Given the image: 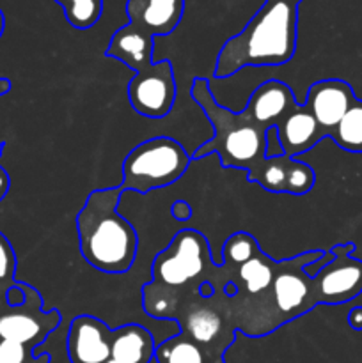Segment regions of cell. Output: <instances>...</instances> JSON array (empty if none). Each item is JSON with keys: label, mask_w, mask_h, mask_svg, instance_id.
I'll return each mask as SVG.
<instances>
[{"label": "cell", "mask_w": 362, "mask_h": 363, "mask_svg": "<svg viewBox=\"0 0 362 363\" xmlns=\"http://www.w3.org/2000/svg\"><path fill=\"white\" fill-rule=\"evenodd\" d=\"M155 337L141 325H124L112 330L110 358L121 363H151L155 360Z\"/></svg>", "instance_id": "cell-16"}, {"label": "cell", "mask_w": 362, "mask_h": 363, "mask_svg": "<svg viewBox=\"0 0 362 363\" xmlns=\"http://www.w3.org/2000/svg\"><path fill=\"white\" fill-rule=\"evenodd\" d=\"M298 6L293 0H265L236 35L227 39L215 62V78L233 77L248 66H283L297 52Z\"/></svg>", "instance_id": "cell-1"}, {"label": "cell", "mask_w": 362, "mask_h": 363, "mask_svg": "<svg viewBox=\"0 0 362 363\" xmlns=\"http://www.w3.org/2000/svg\"><path fill=\"white\" fill-rule=\"evenodd\" d=\"M208 268H215L208 240L194 229L180 230L169 247L153 262V284L165 289H177L199 279Z\"/></svg>", "instance_id": "cell-5"}, {"label": "cell", "mask_w": 362, "mask_h": 363, "mask_svg": "<svg viewBox=\"0 0 362 363\" xmlns=\"http://www.w3.org/2000/svg\"><path fill=\"white\" fill-rule=\"evenodd\" d=\"M293 2H297V4H302V2H304V0H293Z\"/></svg>", "instance_id": "cell-34"}, {"label": "cell", "mask_w": 362, "mask_h": 363, "mask_svg": "<svg viewBox=\"0 0 362 363\" xmlns=\"http://www.w3.org/2000/svg\"><path fill=\"white\" fill-rule=\"evenodd\" d=\"M185 13V0H128V23L149 35H169L176 30Z\"/></svg>", "instance_id": "cell-13"}, {"label": "cell", "mask_w": 362, "mask_h": 363, "mask_svg": "<svg viewBox=\"0 0 362 363\" xmlns=\"http://www.w3.org/2000/svg\"><path fill=\"white\" fill-rule=\"evenodd\" d=\"M4 300H6L7 307H20V305L23 303L25 293H23V289L18 286V282L6 291V296H4Z\"/></svg>", "instance_id": "cell-26"}, {"label": "cell", "mask_w": 362, "mask_h": 363, "mask_svg": "<svg viewBox=\"0 0 362 363\" xmlns=\"http://www.w3.org/2000/svg\"><path fill=\"white\" fill-rule=\"evenodd\" d=\"M156 363H212L204 351L183 332L165 342L158 344L155 350Z\"/></svg>", "instance_id": "cell-19"}, {"label": "cell", "mask_w": 362, "mask_h": 363, "mask_svg": "<svg viewBox=\"0 0 362 363\" xmlns=\"http://www.w3.org/2000/svg\"><path fill=\"white\" fill-rule=\"evenodd\" d=\"M105 363H121V362H117V360H114V358H109V360H106Z\"/></svg>", "instance_id": "cell-33"}, {"label": "cell", "mask_w": 362, "mask_h": 363, "mask_svg": "<svg viewBox=\"0 0 362 363\" xmlns=\"http://www.w3.org/2000/svg\"><path fill=\"white\" fill-rule=\"evenodd\" d=\"M4 28H6V18H4L2 9H0V38H2L4 34Z\"/></svg>", "instance_id": "cell-31"}, {"label": "cell", "mask_w": 362, "mask_h": 363, "mask_svg": "<svg viewBox=\"0 0 362 363\" xmlns=\"http://www.w3.org/2000/svg\"><path fill=\"white\" fill-rule=\"evenodd\" d=\"M355 101L357 96L348 82L339 78H327V80L314 82L309 87L304 105L329 137L330 131L341 123L344 113Z\"/></svg>", "instance_id": "cell-10"}, {"label": "cell", "mask_w": 362, "mask_h": 363, "mask_svg": "<svg viewBox=\"0 0 362 363\" xmlns=\"http://www.w3.org/2000/svg\"><path fill=\"white\" fill-rule=\"evenodd\" d=\"M334 259L311 279L312 303L343 305L362 293V261L355 259V243L336 245L330 248Z\"/></svg>", "instance_id": "cell-7"}, {"label": "cell", "mask_w": 362, "mask_h": 363, "mask_svg": "<svg viewBox=\"0 0 362 363\" xmlns=\"http://www.w3.org/2000/svg\"><path fill=\"white\" fill-rule=\"evenodd\" d=\"M23 289L25 301L20 307H7L0 314V339L25 344L31 350L43 344L46 337L59 328L60 312L57 308L43 311V296L31 284L18 282Z\"/></svg>", "instance_id": "cell-6"}, {"label": "cell", "mask_w": 362, "mask_h": 363, "mask_svg": "<svg viewBox=\"0 0 362 363\" xmlns=\"http://www.w3.org/2000/svg\"><path fill=\"white\" fill-rule=\"evenodd\" d=\"M4 303H6V300H4V296L0 294V314H2V308H4Z\"/></svg>", "instance_id": "cell-32"}, {"label": "cell", "mask_w": 362, "mask_h": 363, "mask_svg": "<svg viewBox=\"0 0 362 363\" xmlns=\"http://www.w3.org/2000/svg\"><path fill=\"white\" fill-rule=\"evenodd\" d=\"M266 158H277V156H284V149L280 145L279 133H277V128H268L266 130Z\"/></svg>", "instance_id": "cell-25"}, {"label": "cell", "mask_w": 362, "mask_h": 363, "mask_svg": "<svg viewBox=\"0 0 362 363\" xmlns=\"http://www.w3.org/2000/svg\"><path fill=\"white\" fill-rule=\"evenodd\" d=\"M181 330L202 350V347L215 346L220 342V337L224 333V321L212 308L197 307L187 312V318L181 321Z\"/></svg>", "instance_id": "cell-17"}, {"label": "cell", "mask_w": 362, "mask_h": 363, "mask_svg": "<svg viewBox=\"0 0 362 363\" xmlns=\"http://www.w3.org/2000/svg\"><path fill=\"white\" fill-rule=\"evenodd\" d=\"M64 11L67 23L77 30L94 27L103 14V0H55Z\"/></svg>", "instance_id": "cell-21"}, {"label": "cell", "mask_w": 362, "mask_h": 363, "mask_svg": "<svg viewBox=\"0 0 362 363\" xmlns=\"http://www.w3.org/2000/svg\"><path fill=\"white\" fill-rule=\"evenodd\" d=\"M4 147H6V144H0V156H2ZM9 186H11L9 174H7L6 169H4V167L0 165V202H2L4 199H6L7 191H9Z\"/></svg>", "instance_id": "cell-28"}, {"label": "cell", "mask_w": 362, "mask_h": 363, "mask_svg": "<svg viewBox=\"0 0 362 363\" xmlns=\"http://www.w3.org/2000/svg\"><path fill=\"white\" fill-rule=\"evenodd\" d=\"M297 105L290 85L280 80H268L252 92L241 113L256 126L268 130L286 119Z\"/></svg>", "instance_id": "cell-12"}, {"label": "cell", "mask_w": 362, "mask_h": 363, "mask_svg": "<svg viewBox=\"0 0 362 363\" xmlns=\"http://www.w3.org/2000/svg\"><path fill=\"white\" fill-rule=\"evenodd\" d=\"M128 99L138 116L162 119L169 116L176 101V78L170 60H158L131 77Z\"/></svg>", "instance_id": "cell-8"}, {"label": "cell", "mask_w": 362, "mask_h": 363, "mask_svg": "<svg viewBox=\"0 0 362 363\" xmlns=\"http://www.w3.org/2000/svg\"><path fill=\"white\" fill-rule=\"evenodd\" d=\"M192 162V155L170 137H155L135 145L123 162V191L149 194L176 183Z\"/></svg>", "instance_id": "cell-4"}, {"label": "cell", "mask_w": 362, "mask_h": 363, "mask_svg": "<svg viewBox=\"0 0 362 363\" xmlns=\"http://www.w3.org/2000/svg\"><path fill=\"white\" fill-rule=\"evenodd\" d=\"M14 273H16V254L9 240L0 233V289L4 291V296L6 291L16 284Z\"/></svg>", "instance_id": "cell-23"}, {"label": "cell", "mask_w": 362, "mask_h": 363, "mask_svg": "<svg viewBox=\"0 0 362 363\" xmlns=\"http://www.w3.org/2000/svg\"><path fill=\"white\" fill-rule=\"evenodd\" d=\"M28 351L25 344L14 340H0V363H27Z\"/></svg>", "instance_id": "cell-24"}, {"label": "cell", "mask_w": 362, "mask_h": 363, "mask_svg": "<svg viewBox=\"0 0 362 363\" xmlns=\"http://www.w3.org/2000/svg\"><path fill=\"white\" fill-rule=\"evenodd\" d=\"M170 213H172L174 218L180 220V222H187L192 216V208L187 201H176L172 204V208H170Z\"/></svg>", "instance_id": "cell-27"}, {"label": "cell", "mask_w": 362, "mask_h": 363, "mask_svg": "<svg viewBox=\"0 0 362 363\" xmlns=\"http://www.w3.org/2000/svg\"><path fill=\"white\" fill-rule=\"evenodd\" d=\"M348 325L357 332H362V307H353L348 314Z\"/></svg>", "instance_id": "cell-29"}, {"label": "cell", "mask_w": 362, "mask_h": 363, "mask_svg": "<svg viewBox=\"0 0 362 363\" xmlns=\"http://www.w3.org/2000/svg\"><path fill=\"white\" fill-rule=\"evenodd\" d=\"M275 128L284 155L287 158H297L298 155L311 151L316 144H319L327 137V131L316 123L307 106L300 105V103Z\"/></svg>", "instance_id": "cell-14"}, {"label": "cell", "mask_w": 362, "mask_h": 363, "mask_svg": "<svg viewBox=\"0 0 362 363\" xmlns=\"http://www.w3.org/2000/svg\"><path fill=\"white\" fill-rule=\"evenodd\" d=\"M0 340H2V339H0Z\"/></svg>", "instance_id": "cell-35"}, {"label": "cell", "mask_w": 362, "mask_h": 363, "mask_svg": "<svg viewBox=\"0 0 362 363\" xmlns=\"http://www.w3.org/2000/svg\"><path fill=\"white\" fill-rule=\"evenodd\" d=\"M337 147L348 152H362V99L350 106L341 123L329 135Z\"/></svg>", "instance_id": "cell-20"}, {"label": "cell", "mask_w": 362, "mask_h": 363, "mask_svg": "<svg viewBox=\"0 0 362 363\" xmlns=\"http://www.w3.org/2000/svg\"><path fill=\"white\" fill-rule=\"evenodd\" d=\"M11 91V80L9 78H0V96L7 94Z\"/></svg>", "instance_id": "cell-30"}, {"label": "cell", "mask_w": 362, "mask_h": 363, "mask_svg": "<svg viewBox=\"0 0 362 363\" xmlns=\"http://www.w3.org/2000/svg\"><path fill=\"white\" fill-rule=\"evenodd\" d=\"M325 255V250H311L295 259L277 262L275 277L272 282V298L275 307L284 315V321L298 318L312 311L314 303L311 298V279L304 273V268Z\"/></svg>", "instance_id": "cell-9"}, {"label": "cell", "mask_w": 362, "mask_h": 363, "mask_svg": "<svg viewBox=\"0 0 362 363\" xmlns=\"http://www.w3.org/2000/svg\"><path fill=\"white\" fill-rule=\"evenodd\" d=\"M277 261L266 257L263 252H258L251 261L238 268V279L248 294H261L272 287L275 277Z\"/></svg>", "instance_id": "cell-18"}, {"label": "cell", "mask_w": 362, "mask_h": 363, "mask_svg": "<svg viewBox=\"0 0 362 363\" xmlns=\"http://www.w3.org/2000/svg\"><path fill=\"white\" fill-rule=\"evenodd\" d=\"M112 330L94 315L82 314L71 321L66 339L71 363H105L110 358Z\"/></svg>", "instance_id": "cell-11"}, {"label": "cell", "mask_w": 362, "mask_h": 363, "mask_svg": "<svg viewBox=\"0 0 362 363\" xmlns=\"http://www.w3.org/2000/svg\"><path fill=\"white\" fill-rule=\"evenodd\" d=\"M155 53V38L135 25L126 23L117 28L105 50V57H112L133 69V73L151 66Z\"/></svg>", "instance_id": "cell-15"}, {"label": "cell", "mask_w": 362, "mask_h": 363, "mask_svg": "<svg viewBox=\"0 0 362 363\" xmlns=\"http://www.w3.org/2000/svg\"><path fill=\"white\" fill-rule=\"evenodd\" d=\"M121 197V186L92 190L77 215L82 257L109 275L130 272L138 252L137 230L117 211Z\"/></svg>", "instance_id": "cell-2"}, {"label": "cell", "mask_w": 362, "mask_h": 363, "mask_svg": "<svg viewBox=\"0 0 362 363\" xmlns=\"http://www.w3.org/2000/svg\"><path fill=\"white\" fill-rule=\"evenodd\" d=\"M190 94L215 128L212 140L195 149L192 158L199 160L216 152L224 169L245 170L248 181L254 183L266 162V130L256 126L241 112L234 113L219 105L204 78H195Z\"/></svg>", "instance_id": "cell-3"}, {"label": "cell", "mask_w": 362, "mask_h": 363, "mask_svg": "<svg viewBox=\"0 0 362 363\" xmlns=\"http://www.w3.org/2000/svg\"><path fill=\"white\" fill-rule=\"evenodd\" d=\"M259 248L258 240L248 233H234L227 238L226 245L222 248L224 254V268H240L247 261H251Z\"/></svg>", "instance_id": "cell-22"}]
</instances>
